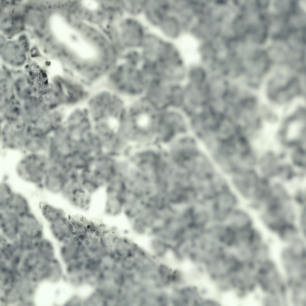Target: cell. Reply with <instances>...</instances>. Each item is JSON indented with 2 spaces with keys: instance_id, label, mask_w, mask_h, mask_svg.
Instances as JSON below:
<instances>
[{
  "instance_id": "6da1fadb",
  "label": "cell",
  "mask_w": 306,
  "mask_h": 306,
  "mask_svg": "<svg viewBox=\"0 0 306 306\" xmlns=\"http://www.w3.org/2000/svg\"><path fill=\"white\" fill-rule=\"evenodd\" d=\"M87 100L93 126L105 130L121 126L128 104L121 97L107 88L90 95Z\"/></svg>"
},
{
  "instance_id": "7a4b0ae2",
  "label": "cell",
  "mask_w": 306,
  "mask_h": 306,
  "mask_svg": "<svg viewBox=\"0 0 306 306\" xmlns=\"http://www.w3.org/2000/svg\"><path fill=\"white\" fill-rule=\"evenodd\" d=\"M105 78L107 88L128 102L143 98L150 81L141 65L124 60Z\"/></svg>"
},
{
  "instance_id": "3957f363",
  "label": "cell",
  "mask_w": 306,
  "mask_h": 306,
  "mask_svg": "<svg viewBox=\"0 0 306 306\" xmlns=\"http://www.w3.org/2000/svg\"><path fill=\"white\" fill-rule=\"evenodd\" d=\"M257 285L272 303H285L287 296V283L273 262L268 259L261 264L257 270Z\"/></svg>"
},
{
  "instance_id": "277c9868",
  "label": "cell",
  "mask_w": 306,
  "mask_h": 306,
  "mask_svg": "<svg viewBox=\"0 0 306 306\" xmlns=\"http://www.w3.org/2000/svg\"><path fill=\"white\" fill-rule=\"evenodd\" d=\"M183 84L150 80L143 98L157 111L177 108L182 98Z\"/></svg>"
},
{
  "instance_id": "5b68a950",
  "label": "cell",
  "mask_w": 306,
  "mask_h": 306,
  "mask_svg": "<svg viewBox=\"0 0 306 306\" xmlns=\"http://www.w3.org/2000/svg\"><path fill=\"white\" fill-rule=\"evenodd\" d=\"M51 163L47 153H26L17 164L16 174L22 181L42 190L43 179Z\"/></svg>"
},
{
  "instance_id": "8992f818",
  "label": "cell",
  "mask_w": 306,
  "mask_h": 306,
  "mask_svg": "<svg viewBox=\"0 0 306 306\" xmlns=\"http://www.w3.org/2000/svg\"><path fill=\"white\" fill-rule=\"evenodd\" d=\"M305 250L296 246L283 251L282 260L287 270V285L290 289L299 290L306 287Z\"/></svg>"
},
{
  "instance_id": "52a82bcc",
  "label": "cell",
  "mask_w": 306,
  "mask_h": 306,
  "mask_svg": "<svg viewBox=\"0 0 306 306\" xmlns=\"http://www.w3.org/2000/svg\"><path fill=\"white\" fill-rule=\"evenodd\" d=\"M119 26L120 41L123 51L139 50L150 29L141 18L124 15Z\"/></svg>"
},
{
  "instance_id": "ba28073f",
  "label": "cell",
  "mask_w": 306,
  "mask_h": 306,
  "mask_svg": "<svg viewBox=\"0 0 306 306\" xmlns=\"http://www.w3.org/2000/svg\"><path fill=\"white\" fill-rule=\"evenodd\" d=\"M28 135L26 123L9 122L1 129V141L2 147L9 150H23Z\"/></svg>"
},
{
  "instance_id": "9c48e42d",
  "label": "cell",
  "mask_w": 306,
  "mask_h": 306,
  "mask_svg": "<svg viewBox=\"0 0 306 306\" xmlns=\"http://www.w3.org/2000/svg\"><path fill=\"white\" fill-rule=\"evenodd\" d=\"M170 13V0H145L141 18L150 29L155 30Z\"/></svg>"
},
{
  "instance_id": "30bf717a",
  "label": "cell",
  "mask_w": 306,
  "mask_h": 306,
  "mask_svg": "<svg viewBox=\"0 0 306 306\" xmlns=\"http://www.w3.org/2000/svg\"><path fill=\"white\" fill-rule=\"evenodd\" d=\"M18 238L35 241L45 235V228L40 216L32 210L19 218Z\"/></svg>"
},
{
  "instance_id": "8fae6325",
  "label": "cell",
  "mask_w": 306,
  "mask_h": 306,
  "mask_svg": "<svg viewBox=\"0 0 306 306\" xmlns=\"http://www.w3.org/2000/svg\"><path fill=\"white\" fill-rule=\"evenodd\" d=\"M68 177L67 172L62 167L51 163L43 179L42 190L51 195H61Z\"/></svg>"
},
{
  "instance_id": "7c38bea8",
  "label": "cell",
  "mask_w": 306,
  "mask_h": 306,
  "mask_svg": "<svg viewBox=\"0 0 306 306\" xmlns=\"http://www.w3.org/2000/svg\"><path fill=\"white\" fill-rule=\"evenodd\" d=\"M165 40L156 30L150 29L139 49L143 61L155 60Z\"/></svg>"
},
{
  "instance_id": "4fadbf2b",
  "label": "cell",
  "mask_w": 306,
  "mask_h": 306,
  "mask_svg": "<svg viewBox=\"0 0 306 306\" xmlns=\"http://www.w3.org/2000/svg\"><path fill=\"white\" fill-rule=\"evenodd\" d=\"M184 25L172 13L167 16L155 30L165 40L177 43L183 32Z\"/></svg>"
},
{
  "instance_id": "5bb4252c",
  "label": "cell",
  "mask_w": 306,
  "mask_h": 306,
  "mask_svg": "<svg viewBox=\"0 0 306 306\" xmlns=\"http://www.w3.org/2000/svg\"><path fill=\"white\" fill-rule=\"evenodd\" d=\"M91 195L80 185L64 192L61 196L72 206L80 210L85 211L91 207Z\"/></svg>"
},
{
  "instance_id": "9a60e30c",
  "label": "cell",
  "mask_w": 306,
  "mask_h": 306,
  "mask_svg": "<svg viewBox=\"0 0 306 306\" xmlns=\"http://www.w3.org/2000/svg\"><path fill=\"white\" fill-rule=\"evenodd\" d=\"M19 232V218L6 210L0 209V235L14 241L18 238Z\"/></svg>"
},
{
  "instance_id": "2e32d148",
  "label": "cell",
  "mask_w": 306,
  "mask_h": 306,
  "mask_svg": "<svg viewBox=\"0 0 306 306\" xmlns=\"http://www.w3.org/2000/svg\"><path fill=\"white\" fill-rule=\"evenodd\" d=\"M0 209L6 210L19 218L32 211L28 198L22 193L15 190L5 206Z\"/></svg>"
},
{
  "instance_id": "e0dca14e",
  "label": "cell",
  "mask_w": 306,
  "mask_h": 306,
  "mask_svg": "<svg viewBox=\"0 0 306 306\" xmlns=\"http://www.w3.org/2000/svg\"><path fill=\"white\" fill-rule=\"evenodd\" d=\"M47 225L50 236L61 243L72 236L70 216L68 215Z\"/></svg>"
},
{
  "instance_id": "ac0fdd59",
  "label": "cell",
  "mask_w": 306,
  "mask_h": 306,
  "mask_svg": "<svg viewBox=\"0 0 306 306\" xmlns=\"http://www.w3.org/2000/svg\"><path fill=\"white\" fill-rule=\"evenodd\" d=\"M39 216L47 225L53 223L67 215L62 207L46 201L40 202L38 206Z\"/></svg>"
},
{
  "instance_id": "d6986e66",
  "label": "cell",
  "mask_w": 306,
  "mask_h": 306,
  "mask_svg": "<svg viewBox=\"0 0 306 306\" xmlns=\"http://www.w3.org/2000/svg\"><path fill=\"white\" fill-rule=\"evenodd\" d=\"M60 287L51 284L43 285L38 292V303L48 305L59 303L62 294Z\"/></svg>"
},
{
  "instance_id": "ffe728a7",
  "label": "cell",
  "mask_w": 306,
  "mask_h": 306,
  "mask_svg": "<svg viewBox=\"0 0 306 306\" xmlns=\"http://www.w3.org/2000/svg\"><path fill=\"white\" fill-rule=\"evenodd\" d=\"M287 151V160L298 172L303 175L306 170L305 146L294 147Z\"/></svg>"
},
{
  "instance_id": "44dd1931",
  "label": "cell",
  "mask_w": 306,
  "mask_h": 306,
  "mask_svg": "<svg viewBox=\"0 0 306 306\" xmlns=\"http://www.w3.org/2000/svg\"><path fill=\"white\" fill-rule=\"evenodd\" d=\"M104 212L107 216L116 217L123 214V202L122 197L105 196Z\"/></svg>"
},
{
  "instance_id": "7402d4cb",
  "label": "cell",
  "mask_w": 306,
  "mask_h": 306,
  "mask_svg": "<svg viewBox=\"0 0 306 306\" xmlns=\"http://www.w3.org/2000/svg\"><path fill=\"white\" fill-rule=\"evenodd\" d=\"M72 236L82 239L90 232L91 222L79 217H71Z\"/></svg>"
},
{
  "instance_id": "603a6c76",
  "label": "cell",
  "mask_w": 306,
  "mask_h": 306,
  "mask_svg": "<svg viewBox=\"0 0 306 306\" xmlns=\"http://www.w3.org/2000/svg\"><path fill=\"white\" fill-rule=\"evenodd\" d=\"M145 0H128L122 1L121 4L124 15L141 18Z\"/></svg>"
},
{
  "instance_id": "cb8c5ba5",
  "label": "cell",
  "mask_w": 306,
  "mask_h": 306,
  "mask_svg": "<svg viewBox=\"0 0 306 306\" xmlns=\"http://www.w3.org/2000/svg\"><path fill=\"white\" fill-rule=\"evenodd\" d=\"M15 190L11 184L6 180L0 184V208L3 207Z\"/></svg>"
},
{
  "instance_id": "d4e9b609",
  "label": "cell",
  "mask_w": 306,
  "mask_h": 306,
  "mask_svg": "<svg viewBox=\"0 0 306 306\" xmlns=\"http://www.w3.org/2000/svg\"><path fill=\"white\" fill-rule=\"evenodd\" d=\"M232 201V198L229 196L228 197V195L225 196L224 198L223 197L220 198L218 201L217 204L218 208L223 211L229 210L230 207H232L233 204Z\"/></svg>"
}]
</instances>
